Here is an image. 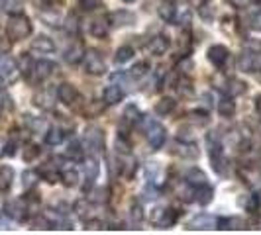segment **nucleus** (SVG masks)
I'll list each match as a JSON object with an SVG mask.
<instances>
[{
  "label": "nucleus",
  "instance_id": "nucleus-1",
  "mask_svg": "<svg viewBox=\"0 0 261 235\" xmlns=\"http://www.w3.org/2000/svg\"><path fill=\"white\" fill-rule=\"evenodd\" d=\"M6 34L8 38L18 41V39H26L32 34V22L28 16L24 14H12L8 18V26H6Z\"/></svg>",
  "mask_w": 261,
  "mask_h": 235
},
{
  "label": "nucleus",
  "instance_id": "nucleus-2",
  "mask_svg": "<svg viewBox=\"0 0 261 235\" xmlns=\"http://www.w3.org/2000/svg\"><path fill=\"white\" fill-rule=\"evenodd\" d=\"M208 147H210V163H212V169L218 173V175H224L226 173V167H228V159L224 155L222 143L218 139V135H208Z\"/></svg>",
  "mask_w": 261,
  "mask_h": 235
},
{
  "label": "nucleus",
  "instance_id": "nucleus-3",
  "mask_svg": "<svg viewBox=\"0 0 261 235\" xmlns=\"http://www.w3.org/2000/svg\"><path fill=\"white\" fill-rule=\"evenodd\" d=\"M83 63H85V71H87L88 75L100 77V75H104V71H106V63H104L102 55H100L96 49H88V51L85 53V57H83Z\"/></svg>",
  "mask_w": 261,
  "mask_h": 235
},
{
  "label": "nucleus",
  "instance_id": "nucleus-4",
  "mask_svg": "<svg viewBox=\"0 0 261 235\" xmlns=\"http://www.w3.org/2000/svg\"><path fill=\"white\" fill-rule=\"evenodd\" d=\"M175 222H177V212L173 208H155L151 212V224L161 228V230L173 228Z\"/></svg>",
  "mask_w": 261,
  "mask_h": 235
},
{
  "label": "nucleus",
  "instance_id": "nucleus-5",
  "mask_svg": "<svg viewBox=\"0 0 261 235\" xmlns=\"http://www.w3.org/2000/svg\"><path fill=\"white\" fill-rule=\"evenodd\" d=\"M146 135H148V141L151 145V149H161L163 143H165V127L153 119H146Z\"/></svg>",
  "mask_w": 261,
  "mask_h": 235
},
{
  "label": "nucleus",
  "instance_id": "nucleus-6",
  "mask_svg": "<svg viewBox=\"0 0 261 235\" xmlns=\"http://www.w3.org/2000/svg\"><path fill=\"white\" fill-rule=\"evenodd\" d=\"M85 143L88 145L90 151L100 153L104 149V131L100 127H96V125L87 127V131H85Z\"/></svg>",
  "mask_w": 261,
  "mask_h": 235
},
{
  "label": "nucleus",
  "instance_id": "nucleus-7",
  "mask_svg": "<svg viewBox=\"0 0 261 235\" xmlns=\"http://www.w3.org/2000/svg\"><path fill=\"white\" fill-rule=\"evenodd\" d=\"M4 214L16 222H24L28 218V206L24 200H8L4 204Z\"/></svg>",
  "mask_w": 261,
  "mask_h": 235
},
{
  "label": "nucleus",
  "instance_id": "nucleus-8",
  "mask_svg": "<svg viewBox=\"0 0 261 235\" xmlns=\"http://www.w3.org/2000/svg\"><path fill=\"white\" fill-rule=\"evenodd\" d=\"M0 75L4 80H10V82H14L18 75H20V67H18V63H16V59L14 57H10V55H0Z\"/></svg>",
  "mask_w": 261,
  "mask_h": 235
},
{
  "label": "nucleus",
  "instance_id": "nucleus-9",
  "mask_svg": "<svg viewBox=\"0 0 261 235\" xmlns=\"http://www.w3.org/2000/svg\"><path fill=\"white\" fill-rule=\"evenodd\" d=\"M57 98H59L65 106H75V104L81 100V94H79V90L75 88L73 84L63 82V84H59V88H57Z\"/></svg>",
  "mask_w": 261,
  "mask_h": 235
},
{
  "label": "nucleus",
  "instance_id": "nucleus-10",
  "mask_svg": "<svg viewBox=\"0 0 261 235\" xmlns=\"http://www.w3.org/2000/svg\"><path fill=\"white\" fill-rule=\"evenodd\" d=\"M173 153L183 159H196L198 157V147L192 143V141H186V139H177L173 143Z\"/></svg>",
  "mask_w": 261,
  "mask_h": 235
},
{
  "label": "nucleus",
  "instance_id": "nucleus-11",
  "mask_svg": "<svg viewBox=\"0 0 261 235\" xmlns=\"http://www.w3.org/2000/svg\"><path fill=\"white\" fill-rule=\"evenodd\" d=\"M32 71H34V75L37 77V80H45V78L53 77V75L57 73V65H55L53 61H45V59H41V61L34 63Z\"/></svg>",
  "mask_w": 261,
  "mask_h": 235
},
{
  "label": "nucleus",
  "instance_id": "nucleus-12",
  "mask_svg": "<svg viewBox=\"0 0 261 235\" xmlns=\"http://www.w3.org/2000/svg\"><path fill=\"white\" fill-rule=\"evenodd\" d=\"M85 53H87V49H85V45L81 43V41H73V43H69L67 45V49H65V61L69 63V65H77L79 61H83V57H85Z\"/></svg>",
  "mask_w": 261,
  "mask_h": 235
},
{
  "label": "nucleus",
  "instance_id": "nucleus-13",
  "mask_svg": "<svg viewBox=\"0 0 261 235\" xmlns=\"http://www.w3.org/2000/svg\"><path fill=\"white\" fill-rule=\"evenodd\" d=\"M230 57V51L224 47V45H212L208 49V61L214 65V67H224L226 61Z\"/></svg>",
  "mask_w": 261,
  "mask_h": 235
},
{
  "label": "nucleus",
  "instance_id": "nucleus-14",
  "mask_svg": "<svg viewBox=\"0 0 261 235\" xmlns=\"http://www.w3.org/2000/svg\"><path fill=\"white\" fill-rule=\"evenodd\" d=\"M238 67L244 73H258L260 71V59L254 53H244L238 59Z\"/></svg>",
  "mask_w": 261,
  "mask_h": 235
},
{
  "label": "nucleus",
  "instance_id": "nucleus-15",
  "mask_svg": "<svg viewBox=\"0 0 261 235\" xmlns=\"http://www.w3.org/2000/svg\"><path fill=\"white\" fill-rule=\"evenodd\" d=\"M148 49L151 55H163V53H167V49H169V38L163 36V34L153 36V38L149 39Z\"/></svg>",
  "mask_w": 261,
  "mask_h": 235
},
{
  "label": "nucleus",
  "instance_id": "nucleus-16",
  "mask_svg": "<svg viewBox=\"0 0 261 235\" xmlns=\"http://www.w3.org/2000/svg\"><path fill=\"white\" fill-rule=\"evenodd\" d=\"M122 100H124V90H122L120 86L110 84V86H106V88H104V92H102V102H104L106 106L120 104Z\"/></svg>",
  "mask_w": 261,
  "mask_h": 235
},
{
  "label": "nucleus",
  "instance_id": "nucleus-17",
  "mask_svg": "<svg viewBox=\"0 0 261 235\" xmlns=\"http://www.w3.org/2000/svg\"><path fill=\"white\" fill-rule=\"evenodd\" d=\"M32 51L39 53V55H47V53H53L55 51V43L53 39H49L47 36H37L32 41Z\"/></svg>",
  "mask_w": 261,
  "mask_h": 235
},
{
  "label": "nucleus",
  "instance_id": "nucleus-18",
  "mask_svg": "<svg viewBox=\"0 0 261 235\" xmlns=\"http://www.w3.org/2000/svg\"><path fill=\"white\" fill-rule=\"evenodd\" d=\"M190 230H214L216 228V218L208 216V214H198L190 220Z\"/></svg>",
  "mask_w": 261,
  "mask_h": 235
},
{
  "label": "nucleus",
  "instance_id": "nucleus-19",
  "mask_svg": "<svg viewBox=\"0 0 261 235\" xmlns=\"http://www.w3.org/2000/svg\"><path fill=\"white\" fill-rule=\"evenodd\" d=\"M194 200L200 204V206H208L210 202H212V198H214V190H212V186H208V184H200V186H196L194 188Z\"/></svg>",
  "mask_w": 261,
  "mask_h": 235
},
{
  "label": "nucleus",
  "instance_id": "nucleus-20",
  "mask_svg": "<svg viewBox=\"0 0 261 235\" xmlns=\"http://www.w3.org/2000/svg\"><path fill=\"white\" fill-rule=\"evenodd\" d=\"M185 182L190 186H200V184H206V175L198 169V167H192L185 173Z\"/></svg>",
  "mask_w": 261,
  "mask_h": 235
},
{
  "label": "nucleus",
  "instance_id": "nucleus-21",
  "mask_svg": "<svg viewBox=\"0 0 261 235\" xmlns=\"http://www.w3.org/2000/svg\"><path fill=\"white\" fill-rule=\"evenodd\" d=\"M134 20H136V16L132 12H126V10L114 12L108 16V22L112 26H130V24H134Z\"/></svg>",
  "mask_w": 261,
  "mask_h": 235
},
{
  "label": "nucleus",
  "instance_id": "nucleus-22",
  "mask_svg": "<svg viewBox=\"0 0 261 235\" xmlns=\"http://www.w3.org/2000/svg\"><path fill=\"white\" fill-rule=\"evenodd\" d=\"M59 178H61V182L65 184V186H77L79 184V171L75 169V167H63L61 171H59Z\"/></svg>",
  "mask_w": 261,
  "mask_h": 235
},
{
  "label": "nucleus",
  "instance_id": "nucleus-23",
  "mask_svg": "<svg viewBox=\"0 0 261 235\" xmlns=\"http://www.w3.org/2000/svg\"><path fill=\"white\" fill-rule=\"evenodd\" d=\"M246 228V224H244V220H240V218H218L216 220V230H244Z\"/></svg>",
  "mask_w": 261,
  "mask_h": 235
},
{
  "label": "nucleus",
  "instance_id": "nucleus-24",
  "mask_svg": "<svg viewBox=\"0 0 261 235\" xmlns=\"http://www.w3.org/2000/svg\"><path fill=\"white\" fill-rule=\"evenodd\" d=\"M108 18H96L92 24H90V34L96 36V38H106L108 36Z\"/></svg>",
  "mask_w": 261,
  "mask_h": 235
},
{
  "label": "nucleus",
  "instance_id": "nucleus-25",
  "mask_svg": "<svg viewBox=\"0 0 261 235\" xmlns=\"http://www.w3.org/2000/svg\"><path fill=\"white\" fill-rule=\"evenodd\" d=\"M218 114L222 118H232L236 114V104L232 102V98L222 96V98L218 100Z\"/></svg>",
  "mask_w": 261,
  "mask_h": 235
},
{
  "label": "nucleus",
  "instance_id": "nucleus-26",
  "mask_svg": "<svg viewBox=\"0 0 261 235\" xmlns=\"http://www.w3.org/2000/svg\"><path fill=\"white\" fill-rule=\"evenodd\" d=\"M98 171H100V167H98V161H96L94 157L85 159V175H87V180H88V182H92V180L98 176Z\"/></svg>",
  "mask_w": 261,
  "mask_h": 235
},
{
  "label": "nucleus",
  "instance_id": "nucleus-27",
  "mask_svg": "<svg viewBox=\"0 0 261 235\" xmlns=\"http://www.w3.org/2000/svg\"><path fill=\"white\" fill-rule=\"evenodd\" d=\"M14 180V169L12 167H0V190L6 192L12 186Z\"/></svg>",
  "mask_w": 261,
  "mask_h": 235
},
{
  "label": "nucleus",
  "instance_id": "nucleus-28",
  "mask_svg": "<svg viewBox=\"0 0 261 235\" xmlns=\"http://www.w3.org/2000/svg\"><path fill=\"white\" fill-rule=\"evenodd\" d=\"M63 137H65V133H63L61 127H51V129H47V133H45V143L55 147V145H59V143L63 141Z\"/></svg>",
  "mask_w": 261,
  "mask_h": 235
},
{
  "label": "nucleus",
  "instance_id": "nucleus-29",
  "mask_svg": "<svg viewBox=\"0 0 261 235\" xmlns=\"http://www.w3.org/2000/svg\"><path fill=\"white\" fill-rule=\"evenodd\" d=\"M175 110V100L173 98H161L157 104H155V112L159 114V116H167V114H171Z\"/></svg>",
  "mask_w": 261,
  "mask_h": 235
},
{
  "label": "nucleus",
  "instance_id": "nucleus-30",
  "mask_svg": "<svg viewBox=\"0 0 261 235\" xmlns=\"http://www.w3.org/2000/svg\"><path fill=\"white\" fill-rule=\"evenodd\" d=\"M124 123H128V125H134L136 121H140V110H138V106H134V104H128L126 106V110H124Z\"/></svg>",
  "mask_w": 261,
  "mask_h": 235
},
{
  "label": "nucleus",
  "instance_id": "nucleus-31",
  "mask_svg": "<svg viewBox=\"0 0 261 235\" xmlns=\"http://www.w3.org/2000/svg\"><path fill=\"white\" fill-rule=\"evenodd\" d=\"M67 157L73 159L75 163L85 161V149H83V145H81L79 141H71L69 147H67Z\"/></svg>",
  "mask_w": 261,
  "mask_h": 235
},
{
  "label": "nucleus",
  "instance_id": "nucleus-32",
  "mask_svg": "<svg viewBox=\"0 0 261 235\" xmlns=\"http://www.w3.org/2000/svg\"><path fill=\"white\" fill-rule=\"evenodd\" d=\"M157 12H159L161 20H165V22H173L175 20V6L171 2H161Z\"/></svg>",
  "mask_w": 261,
  "mask_h": 235
},
{
  "label": "nucleus",
  "instance_id": "nucleus-33",
  "mask_svg": "<svg viewBox=\"0 0 261 235\" xmlns=\"http://www.w3.org/2000/svg\"><path fill=\"white\" fill-rule=\"evenodd\" d=\"M148 73H149V63L148 61H140V63H136V65L130 69V77L136 78V80L144 78Z\"/></svg>",
  "mask_w": 261,
  "mask_h": 235
},
{
  "label": "nucleus",
  "instance_id": "nucleus-34",
  "mask_svg": "<svg viewBox=\"0 0 261 235\" xmlns=\"http://www.w3.org/2000/svg\"><path fill=\"white\" fill-rule=\"evenodd\" d=\"M132 57H134V49H132L130 45H124V47H120V49L116 51L114 61H116L118 65H122V63H128Z\"/></svg>",
  "mask_w": 261,
  "mask_h": 235
},
{
  "label": "nucleus",
  "instance_id": "nucleus-35",
  "mask_svg": "<svg viewBox=\"0 0 261 235\" xmlns=\"http://www.w3.org/2000/svg\"><path fill=\"white\" fill-rule=\"evenodd\" d=\"M246 90H248L246 82H242V80H238V78H230V82H228V92H230V96H240V94H244Z\"/></svg>",
  "mask_w": 261,
  "mask_h": 235
},
{
  "label": "nucleus",
  "instance_id": "nucleus-36",
  "mask_svg": "<svg viewBox=\"0 0 261 235\" xmlns=\"http://www.w3.org/2000/svg\"><path fill=\"white\" fill-rule=\"evenodd\" d=\"M177 90H179V94H183V96H192V94H194V88H192L190 78H183V80H179Z\"/></svg>",
  "mask_w": 261,
  "mask_h": 235
},
{
  "label": "nucleus",
  "instance_id": "nucleus-37",
  "mask_svg": "<svg viewBox=\"0 0 261 235\" xmlns=\"http://www.w3.org/2000/svg\"><path fill=\"white\" fill-rule=\"evenodd\" d=\"M22 178H24V188L26 190H30V188H34L37 182V173L34 171H26L24 175H22Z\"/></svg>",
  "mask_w": 261,
  "mask_h": 235
},
{
  "label": "nucleus",
  "instance_id": "nucleus-38",
  "mask_svg": "<svg viewBox=\"0 0 261 235\" xmlns=\"http://www.w3.org/2000/svg\"><path fill=\"white\" fill-rule=\"evenodd\" d=\"M26 123H28V127H30L32 131H36V133H41V129L45 127L43 119H37V118L34 116H26Z\"/></svg>",
  "mask_w": 261,
  "mask_h": 235
},
{
  "label": "nucleus",
  "instance_id": "nucleus-39",
  "mask_svg": "<svg viewBox=\"0 0 261 235\" xmlns=\"http://www.w3.org/2000/svg\"><path fill=\"white\" fill-rule=\"evenodd\" d=\"M100 4H102V0H79V8L85 12L96 10V8H100Z\"/></svg>",
  "mask_w": 261,
  "mask_h": 235
},
{
  "label": "nucleus",
  "instance_id": "nucleus-40",
  "mask_svg": "<svg viewBox=\"0 0 261 235\" xmlns=\"http://www.w3.org/2000/svg\"><path fill=\"white\" fill-rule=\"evenodd\" d=\"M37 155H39V147L34 145V143H28V145H26V149H24V161L32 163Z\"/></svg>",
  "mask_w": 261,
  "mask_h": 235
},
{
  "label": "nucleus",
  "instance_id": "nucleus-41",
  "mask_svg": "<svg viewBox=\"0 0 261 235\" xmlns=\"http://www.w3.org/2000/svg\"><path fill=\"white\" fill-rule=\"evenodd\" d=\"M250 28L256 30V32H261V8L250 16Z\"/></svg>",
  "mask_w": 261,
  "mask_h": 235
},
{
  "label": "nucleus",
  "instance_id": "nucleus-42",
  "mask_svg": "<svg viewBox=\"0 0 261 235\" xmlns=\"http://www.w3.org/2000/svg\"><path fill=\"white\" fill-rule=\"evenodd\" d=\"M34 100H36V104L39 106V108H51V106H53L51 98H49L45 92H43V94H36V98H34Z\"/></svg>",
  "mask_w": 261,
  "mask_h": 235
},
{
  "label": "nucleus",
  "instance_id": "nucleus-43",
  "mask_svg": "<svg viewBox=\"0 0 261 235\" xmlns=\"http://www.w3.org/2000/svg\"><path fill=\"white\" fill-rule=\"evenodd\" d=\"M142 218H144V214H142V206H140V204H134V206H132V220H134L136 224H140Z\"/></svg>",
  "mask_w": 261,
  "mask_h": 235
},
{
  "label": "nucleus",
  "instance_id": "nucleus-44",
  "mask_svg": "<svg viewBox=\"0 0 261 235\" xmlns=\"http://www.w3.org/2000/svg\"><path fill=\"white\" fill-rule=\"evenodd\" d=\"M234 8H246V6H250L254 0H228Z\"/></svg>",
  "mask_w": 261,
  "mask_h": 235
},
{
  "label": "nucleus",
  "instance_id": "nucleus-45",
  "mask_svg": "<svg viewBox=\"0 0 261 235\" xmlns=\"http://www.w3.org/2000/svg\"><path fill=\"white\" fill-rule=\"evenodd\" d=\"M14 153H16V143H14V141H10V143H8L6 147H4V155H6V157H12Z\"/></svg>",
  "mask_w": 261,
  "mask_h": 235
},
{
  "label": "nucleus",
  "instance_id": "nucleus-46",
  "mask_svg": "<svg viewBox=\"0 0 261 235\" xmlns=\"http://www.w3.org/2000/svg\"><path fill=\"white\" fill-rule=\"evenodd\" d=\"M210 0H190V4L194 6V8H202V6H206Z\"/></svg>",
  "mask_w": 261,
  "mask_h": 235
},
{
  "label": "nucleus",
  "instance_id": "nucleus-47",
  "mask_svg": "<svg viewBox=\"0 0 261 235\" xmlns=\"http://www.w3.org/2000/svg\"><path fill=\"white\" fill-rule=\"evenodd\" d=\"M254 200H256V204H258V206L261 208V188L258 190V192H256V194H254Z\"/></svg>",
  "mask_w": 261,
  "mask_h": 235
},
{
  "label": "nucleus",
  "instance_id": "nucleus-48",
  "mask_svg": "<svg viewBox=\"0 0 261 235\" xmlns=\"http://www.w3.org/2000/svg\"><path fill=\"white\" fill-rule=\"evenodd\" d=\"M256 110H258V114L261 116V94L256 98Z\"/></svg>",
  "mask_w": 261,
  "mask_h": 235
},
{
  "label": "nucleus",
  "instance_id": "nucleus-49",
  "mask_svg": "<svg viewBox=\"0 0 261 235\" xmlns=\"http://www.w3.org/2000/svg\"><path fill=\"white\" fill-rule=\"evenodd\" d=\"M4 86H6V84H4V78H2V75H0V92L4 90Z\"/></svg>",
  "mask_w": 261,
  "mask_h": 235
},
{
  "label": "nucleus",
  "instance_id": "nucleus-50",
  "mask_svg": "<svg viewBox=\"0 0 261 235\" xmlns=\"http://www.w3.org/2000/svg\"><path fill=\"white\" fill-rule=\"evenodd\" d=\"M2 6H4V0H0V8H2Z\"/></svg>",
  "mask_w": 261,
  "mask_h": 235
},
{
  "label": "nucleus",
  "instance_id": "nucleus-51",
  "mask_svg": "<svg viewBox=\"0 0 261 235\" xmlns=\"http://www.w3.org/2000/svg\"><path fill=\"white\" fill-rule=\"evenodd\" d=\"M124 2H134V0H124Z\"/></svg>",
  "mask_w": 261,
  "mask_h": 235
},
{
  "label": "nucleus",
  "instance_id": "nucleus-52",
  "mask_svg": "<svg viewBox=\"0 0 261 235\" xmlns=\"http://www.w3.org/2000/svg\"><path fill=\"white\" fill-rule=\"evenodd\" d=\"M0 112H2V102H0Z\"/></svg>",
  "mask_w": 261,
  "mask_h": 235
},
{
  "label": "nucleus",
  "instance_id": "nucleus-53",
  "mask_svg": "<svg viewBox=\"0 0 261 235\" xmlns=\"http://www.w3.org/2000/svg\"><path fill=\"white\" fill-rule=\"evenodd\" d=\"M260 131H261V125H260Z\"/></svg>",
  "mask_w": 261,
  "mask_h": 235
}]
</instances>
